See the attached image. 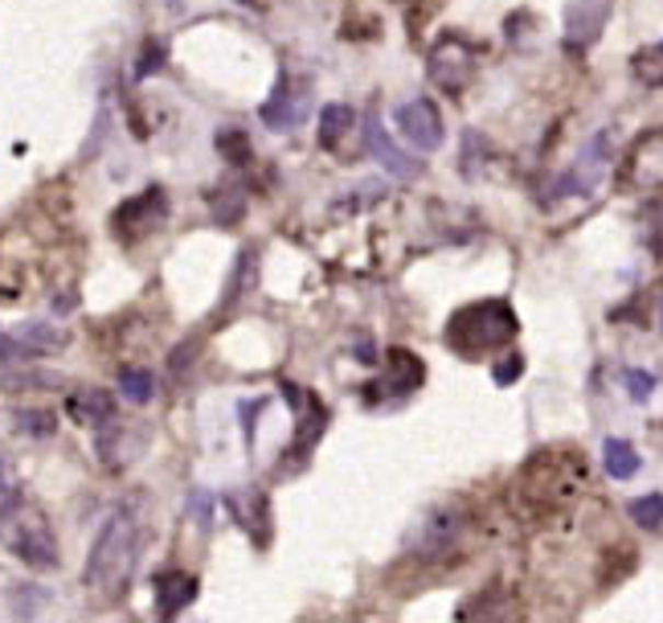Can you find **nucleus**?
Returning a JSON list of instances; mask_svg holds the SVG:
<instances>
[{
  "label": "nucleus",
  "mask_w": 663,
  "mask_h": 623,
  "mask_svg": "<svg viewBox=\"0 0 663 623\" xmlns=\"http://www.w3.org/2000/svg\"><path fill=\"white\" fill-rule=\"evenodd\" d=\"M139 545H144L139 517L132 513V509H115V513L103 521V530H99V537H94V545H91L87 570H82L87 591L119 599V594L127 591L132 575H136Z\"/></svg>",
  "instance_id": "nucleus-1"
},
{
  "label": "nucleus",
  "mask_w": 663,
  "mask_h": 623,
  "mask_svg": "<svg viewBox=\"0 0 663 623\" xmlns=\"http://www.w3.org/2000/svg\"><path fill=\"white\" fill-rule=\"evenodd\" d=\"M516 332H521V320L508 299H479L450 316L447 344L459 358H483V353L504 349Z\"/></svg>",
  "instance_id": "nucleus-2"
},
{
  "label": "nucleus",
  "mask_w": 663,
  "mask_h": 623,
  "mask_svg": "<svg viewBox=\"0 0 663 623\" xmlns=\"http://www.w3.org/2000/svg\"><path fill=\"white\" fill-rule=\"evenodd\" d=\"M0 542L33 570H58V537H54L42 509L21 505L16 513L0 517Z\"/></svg>",
  "instance_id": "nucleus-3"
},
{
  "label": "nucleus",
  "mask_w": 663,
  "mask_h": 623,
  "mask_svg": "<svg viewBox=\"0 0 663 623\" xmlns=\"http://www.w3.org/2000/svg\"><path fill=\"white\" fill-rule=\"evenodd\" d=\"M426 66H431V78L443 91L459 94L467 82H471V75H476V49L467 46L464 37L443 33L431 46V54H426Z\"/></svg>",
  "instance_id": "nucleus-4"
},
{
  "label": "nucleus",
  "mask_w": 663,
  "mask_h": 623,
  "mask_svg": "<svg viewBox=\"0 0 663 623\" xmlns=\"http://www.w3.org/2000/svg\"><path fill=\"white\" fill-rule=\"evenodd\" d=\"M361 132H365V148H369V156L389 172V177H393V181H418V177H422V160L410 156L398 140H393V136H389L377 111H365Z\"/></svg>",
  "instance_id": "nucleus-5"
},
{
  "label": "nucleus",
  "mask_w": 663,
  "mask_h": 623,
  "mask_svg": "<svg viewBox=\"0 0 663 623\" xmlns=\"http://www.w3.org/2000/svg\"><path fill=\"white\" fill-rule=\"evenodd\" d=\"M259 115H263V124L271 127V132H295V127L311 115V87L308 82L295 87V78L283 75L275 82V91L266 94V103L259 107Z\"/></svg>",
  "instance_id": "nucleus-6"
},
{
  "label": "nucleus",
  "mask_w": 663,
  "mask_h": 623,
  "mask_svg": "<svg viewBox=\"0 0 663 623\" xmlns=\"http://www.w3.org/2000/svg\"><path fill=\"white\" fill-rule=\"evenodd\" d=\"M393 124L405 136V144H414L418 152H438L447 144V127H443V115L434 107L431 99H410L393 111Z\"/></svg>",
  "instance_id": "nucleus-7"
},
{
  "label": "nucleus",
  "mask_w": 663,
  "mask_h": 623,
  "mask_svg": "<svg viewBox=\"0 0 663 623\" xmlns=\"http://www.w3.org/2000/svg\"><path fill=\"white\" fill-rule=\"evenodd\" d=\"M459 530H464V513L459 509H434L414 530L410 550H418L422 558H438V554H447L450 545L459 542Z\"/></svg>",
  "instance_id": "nucleus-8"
},
{
  "label": "nucleus",
  "mask_w": 663,
  "mask_h": 623,
  "mask_svg": "<svg viewBox=\"0 0 663 623\" xmlns=\"http://www.w3.org/2000/svg\"><path fill=\"white\" fill-rule=\"evenodd\" d=\"M610 16V0H570L565 4V46L586 49L598 42L602 25Z\"/></svg>",
  "instance_id": "nucleus-9"
},
{
  "label": "nucleus",
  "mask_w": 663,
  "mask_h": 623,
  "mask_svg": "<svg viewBox=\"0 0 663 623\" xmlns=\"http://www.w3.org/2000/svg\"><path fill=\"white\" fill-rule=\"evenodd\" d=\"M164 218H169V197H164L160 189H148L144 197L127 202L124 209L115 214V230L127 234V238H132V234L139 238V234H152Z\"/></svg>",
  "instance_id": "nucleus-10"
},
{
  "label": "nucleus",
  "mask_w": 663,
  "mask_h": 623,
  "mask_svg": "<svg viewBox=\"0 0 663 623\" xmlns=\"http://www.w3.org/2000/svg\"><path fill=\"white\" fill-rule=\"evenodd\" d=\"M197 594H201L197 575H188V570H164V575H156V615L172 620V615H181Z\"/></svg>",
  "instance_id": "nucleus-11"
},
{
  "label": "nucleus",
  "mask_w": 663,
  "mask_h": 623,
  "mask_svg": "<svg viewBox=\"0 0 663 623\" xmlns=\"http://www.w3.org/2000/svg\"><path fill=\"white\" fill-rule=\"evenodd\" d=\"M602 467H606L610 480H631L643 467V455H639V448H635L631 439H606L602 443Z\"/></svg>",
  "instance_id": "nucleus-12"
},
{
  "label": "nucleus",
  "mask_w": 663,
  "mask_h": 623,
  "mask_svg": "<svg viewBox=\"0 0 663 623\" xmlns=\"http://www.w3.org/2000/svg\"><path fill=\"white\" fill-rule=\"evenodd\" d=\"M13 341H16V349H21V358H42V353H58L70 337L49 325H25L13 332Z\"/></svg>",
  "instance_id": "nucleus-13"
},
{
  "label": "nucleus",
  "mask_w": 663,
  "mask_h": 623,
  "mask_svg": "<svg viewBox=\"0 0 663 623\" xmlns=\"http://www.w3.org/2000/svg\"><path fill=\"white\" fill-rule=\"evenodd\" d=\"M353 124H356L353 103H328V107L320 111V140H324V148H336V144L353 132Z\"/></svg>",
  "instance_id": "nucleus-14"
},
{
  "label": "nucleus",
  "mask_w": 663,
  "mask_h": 623,
  "mask_svg": "<svg viewBox=\"0 0 663 623\" xmlns=\"http://www.w3.org/2000/svg\"><path fill=\"white\" fill-rule=\"evenodd\" d=\"M226 505H230L233 521H238L242 530H250V533H259V525L266 521V500L259 497V492H233Z\"/></svg>",
  "instance_id": "nucleus-15"
},
{
  "label": "nucleus",
  "mask_w": 663,
  "mask_h": 623,
  "mask_svg": "<svg viewBox=\"0 0 663 623\" xmlns=\"http://www.w3.org/2000/svg\"><path fill=\"white\" fill-rule=\"evenodd\" d=\"M16 427H21V435L30 439H49L58 431V415L46 410V406H21L16 410Z\"/></svg>",
  "instance_id": "nucleus-16"
},
{
  "label": "nucleus",
  "mask_w": 663,
  "mask_h": 623,
  "mask_svg": "<svg viewBox=\"0 0 663 623\" xmlns=\"http://www.w3.org/2000/svg\"><path fill=\"white\" fill-rule=\"evenodd\" d=\"M75 415H82V419H91L99 427V422L115 419V403H111L107 389H82L75 398Z\"/></svg>",
  "instance_id": "nucleus-17"
},
{
  "label": "nucleus",
  "mask_w": 663,
  "mask_h": 623,
  "mask_svg": "<svg viewBox=\"0 0 663 623\" xmlns=\"http://www.w3.org/2000/svg\"><path fill=\"white\" fill-rule=\"evenodd\" d=\"M25 505V488H21V480H16L13 464H9V455L0 452V517L16 513Z\"/></svg>",
  "instance_id": "nucleus-18"
},
{
  "label": "nucleus",
  "mask_w": 663,
  "mask_h": 623,
  "mask_svg": "<svg viewBox=\"0 0 663 623\" xmlns=\"http://www.w3.org/2000/svg\"><path fill=\"white\" fill-rule=\"evenodd\" d=\"M627 517H631L639 530H660V525H663V492L635 497L631 505H627Z\"/></svg>",
  "instance_id": "nucleus-19"
},
{
  "label": "nucleus",
  "mask_w": 663,
  "mask_h": 623,
  "mask_svg": "<svg viewBox=\"0 0 663 623\" xmlns=\"http://www.w3.org/2000/svg\"><path fill=\"white\" fill-rule=\"evenodd\" d=\"M119 394H124L127 403H136V406H144V403H152V394H156V377L148 374V370H124L119 374Z\"/></svg>",
  "instance_id": "nucleus-20"
},
{
  "label": "nucleus",
  "mask_w": 663,
  "mask_h": 623,
  "mask_svg": "<svg viewBox=\"0 0 663 623\" xmlns=\"http://www.w3.org/2000/svg\"><path fill=\"white\" fill-rule=\"evenodd\" d=\"M46 587H37V582H16L13 594H9V603H13V611L21 615V620H30V615H42V608H46Z\"/></svg>",
  "instance_id": "nucleus-21"
},
{
  "label": "nucleus",
  "mask_w": 663,
  "mask_h": 623,
  "mask_svg": "<svg viewBox=\"0 0 663 623\" xmlns=\"http://www.w3.org/2000/svg\"><path fill=\"white\" fill-rule=\"evenodd\" d=\"M217 148H221V156H226L230 165H247L250 160V144L238 127H221V132H217Z\"/></svg>",
  "instance_id": "nucleus-22"
},
{
  "label": "nucleus",
  "mask_w": 663,
  "mask_h": 623,
  "mask_svg": "<svg viewBox=\"0 0 663 623\" xmlns=\"http://www.w3.org/2000/svg\"><path fill=\"white\" fill-rule=\"evenodd\" d=\"M622 386L631 394V403H648L651 394H655V374H648V370H622Z\"/></svg>",
  "instance_id": "nucleus-23"
},
{
  "label": "nucleus",
  "mask_w": 663,
  "mask_h": 623,
  "mask_svg": "<svg viewBox=\"0 0 663 623\" xmlns=\"http://www.w3.org/2000/svg\"><path fill=\"white\" fill-rule=\"evenodd\" d=\"M164 58H169V49L160 46V42H148V46H144V54H139V63H136V78L156 75V70L164 66Z\"/></svg>",
  "instance_id": "nucleus-24"
},
{
  "label": "nucleus",
  "mask_w": 663,
  "mask_h": 623,
  "mask_svg": "<svg viewBox=\"0 0 663 623\" xmlns=\"http://www.w3.org/2000/svg\"><path fill=\"white\" fill-rule=\"evenodd\" d=\"M525 374V358L521 353H512V358H504L500 365H492V382L495 386H512L516 377Z\"/></svg>",
  "instance_id": "nucleus-25"
},
{
  "label": "nucleus",
  "mask_w": 663,
  "mask_h": 623,
  "mask_svg": "<svg viewBox=\"0 0 663 623\" xmlns=\"http://www.w3.org/2000/svg\"><path fill=\"white\" fill-rule=\"evenodd\" d=\"M209 505H214V500H209V492H188V513L193 517H201V530H209V525H214V517H209Z\"/></svg>",
  "instance_id": "nucleus-26"
},
{
  "label": "nucleus",
  "mask_w": 663,
  "mask_h": 623,
  "mask_svg": "<svg viewBox=\"0 0 663 623\" xmlns=\"http://www.w3.org/2000/svg\"><path fill=\"white\" fill-rule=\"evenodd\" d=\"M660 332H663V304H660Z\"/></svg>",
  "instance_id": "nucleus-27"
},
{
  "label": "nucleus",
  "mask_w": 663,
  "mask_h": 623,
  "mask_svg": "<svg viewBox=\"0 0 663 623\" xmlns=\"http://www.w3.org/2000/svg\"><path fill=\"white\" fill-rule=\"evenodd\" d=\"M655 54H663V42H660V49H655Z\"/></svg>",
  "instance_id": "nucleus-28"
}]
</instances>
